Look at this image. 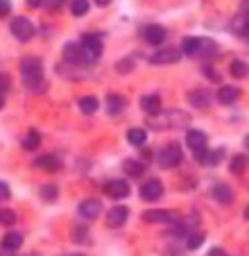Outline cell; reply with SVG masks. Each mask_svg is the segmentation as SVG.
I'll use <instances>...</instances> for the list:
<instances>
[{
	"label": "cell",
	"mask_w": 249,
	"mask_h": 256,
	"mask_svg": "<svg viewBox=\"0 0 249 256\" xmlns=\"http://www.w3.org/2000/svg\"><path fill=\"white\" fill-rule=\"evenodd\" d=\"M127 140H130L134 148H140V145L148 143V132H145L143 127H132V130L127 132Z\"/></svg>",
	"instance_id": "obj_23"
},
{
	"label": "cell",
	"mask_w": 249,
	"mask_h": 256,
	"mask_svg": "<svg viewBox=\"0 0 249 256\" xmlns=\"http://www.w3.org/2000/svg\"><path fill=\"white\" fill-rule=\"evenodd\" d=\"M10 10H12L10 0H0V18H2V16H7V14H10Z\"/></svg>",
	"instance_id": "obj_38"
},
{
	"label": "cell",
	"mask_w": 249,
	"mask_h": 256,
	"mask_svg": "<svg viewBox=\"0 0 249 256\" xmlns=\"http://www.w3.org/2000/svg\"><path fill=\"white\" fill-rule=\"evenodd\" d=\"M182 52L192 59H208L218 54V44L211 39H204V36H186L182 41Z\"/></svg>",
	"instance_id": "obj_3"
},
{
	"label": "cell",
	"mask_w": 249,
	"mask_h": 256,
	"mask_svg": "<svg viewBox=\"0 0 249 256\" xmlns=\"http://www.w3.org/2000/svg\"><path fill=\"white\" fill-rule=\"evenodd\" d=\"M64 59H66V64H70V66H77V68H88L93 64V57L84 48H82L80 44L64 46Z\"/></svg>",
	"instance_id": "obj_4"
},
{
	"label": "cell",
	"mask_w": 249,
	"mask_h": 256,
	"mask_svg": "<svg viewBox=\"0 0 249 256\" xmlns=\"http://www.w3.org/2000/svg\"><path fill=\"white\" fill-rule=\"evenodd\" d=\"M213 100V93L208 88H195V91L188 93V102H190L195 109H206Z\"/></svg>",
	"instance_id": "obj_14"
},
{
	"label": "cell",
	"mask_w": 249,
	"mask_h": 256,
	"mask_svg": "<svg viewBox=\"0 0 249 256\" xmlns=\"http://www.w3.org/2000/svg\"><path fill=\"white\" fill-rule=\"evenodd\" d=\"M104 193L114 200H122L130 195V184L124 179H111V182L104 184Z\"/></svg>",
	"instance_id": "obj_11"
},
{
	"label": "cell",
	"mask_w": 249,
	"mask_h": 256,
	"mask_svg": "<svg viewBox=\"0 0 249 256\" xmlns=\"http://www.w3.org/2000/svg\"><path fill=\"white\" fill-rule=\"evenodd\" d=\"M75 238L80 242H84V240H88V232H86V227H77V234H75Z\"/></svg>",
	"instance_id": "obj_37"
},
{
	"label": "cell",
	"mask_w": 249,
	"mask_h": 256,
	"mask_svg": "<svg viewBox=\"0 0 249 256\" xmlns=\"http://www.w3.org/2000/svg\"><path fill=\"white\" fill-rule=\"evenodd\" d=\"M70 12H72V16H84L88 12V0H72Z\"/></svg>",
	"instance_id": "obj_32"
},
{
	"label": "cell",
	"mask_w": 249,
	"mask_h": 256,
	"mask_svg": "<svg viewBox=\"0 0 249 256\" xmlns=\"http://www.w3.org/2000/svg\"><path fill=\"white\" fill-rule=\"evenodd\" d=\"M30 256H36V254H30Z\"/></svg>",
	"instance_id": "obj_45"
},
{
	"label": "cell",
	"mask_w": 249,
	"mask_h": 256,
	"mask_svg": "<svg viewBox=\"0 0 249 256\" xmlns=\"http://www.w3.org/2000/svg\"><path fill=\"white\" fill-rule=\"evenodd\" d=\"M122 170L127 174H130V177H143V172H145V166L140 164V161H136V159H124L122 161Z\"/></svg>",
	"instance_id": "obj_24"
},
{
	"label": "cell",
	"mask_w": 249,
	"mask_h": 256,
	"mask_svg": "<svg viewBox=\"0 0 249 256\" xmlns=\"http://www.w3.org/2000/svg\"><path fill=\"white\" fill-rule=\"evenodd\" d=\"M143 220L145 222H152V224H166V222H174V213L161 211V208H152V211L143 213Z\"/></svg>",
	"instance_id": "obj_16"
},
{
	"label": "cell",
	"mask_w": 249,
	"mask_h": 256,
	"mask_svg": "<svg viewBox=\"0 0 249 256\" xmlns=\"http://www.w3.org/2000/svg\"><path fill=\"white\" fill-rule=\"evenodd\" d=\"M10 28H12V34H14L18 41H30L34 36V25H32V20L25 18V16H16Z\"/></svg>",
	"instance_id": "obj_6"
},
{
	"label": "cell",
	"mask_w": 249,
	"mask_h": 256,
	"mask_svg": "<svg viewBox=\"0 0 249 256\" xmlns=\"http://www.w3.org/2000/svg\"><path fill=\"white\" fill-rule=\"evenodd\" d=\"M116 70H118V72H130V70H134V62H132V59H120V62L116 64Z\"/></svg>",
	"instance_id": "obj_34"
},
{
	"label": "cell",
	"mask_w": 249,
	"mask_h": 256,
	"mask_svg": "<svg viewBox=\"0 0 249 256\" xmlns=\"http://www.w3.org/2000/svg\"><path fill=\"white\" fill-rule=\"evenodd\" d=\"M10 186L5 184V182H0V202H5V200H10Z\"/></svg>",
	"instance_id": "obj_36"
},
{
	"label": "cell",
	"mask_w": 249,
	"mask_h": 256,
	"mask_svg": "<svg viewBox=\"0 0 249 256\" xmlns=\"http://www.w3.org/2000/svg\"><path fill=\"white\" fill-rule=\"evenodd\" d=\"M156 161H158V166H161V168H166V170L177 168V166L182 164V148H179L177 143L163 145L161 150H158Z\"/></svg>",
	"instance_id": "obj_5"
},
{
	"label": "cell",
	"mask_w": 249,
	"mask_h": 256,
	"mask_svg": "<svg viewBox=\"0 0 249 256\" xmlns=\"http://www.w3.org/2000/svg\"><path fill=\"white\" fill-rule=\"evenodd\" d=\"M57 186H44V188H41V198L46 200V202H54V200H57Z\"/></svg>",
	"instance_id": "obj_33"
},
{
	"label": "cell",
	"mask_w": 249,
	"mask_h": 256,
	"mask_svg": "<svg viewBox=\"0 0 249 256\" xmlns=\"http://www.w3.org/2000/svg\"><path fill=\"white\" fill-rule=\"evenodd\" d=\"M161 195H163V184L158 179H148V182L140 186V198H143L145 202H156Z\"/></svg>",
	"instance_id": "obj_10"
},
{
	"label": "cell",
	"mask_w": 249,
	"mask_h": 256,
	"mask_svg": "<svg viewBox=\"0 0 249 256\" xmlns=\"http://www.w3.org/2000/svg\"><path fill=\"white\" fill-rule=\"evenodd\" d=\"M140 109L148 116H154L156 112H161V98L158 96H143L140 98Z\"/></svg>",
	"instance_id": "obj_20"
},
{
	"label": "cell",
	"mask_w": 249,
	"mask_h": 256,
	"mask_svg": "<svg viewBox=\"0 0 249 256\" xmlns=\"http://www.w3.org/2000/svg\"><path fill=\"white\" fill-rule=\"evenodd\" d=\"M244 154H236L234 159H231V164H229V168H231V172L234 174H242L244 172Z\"/></svg>",
	"instance_id": "obj_31"
},
{
	"label": "cell",
	"mask_w": 249,
	"mask_h": 256,
	"mask_svg": "<svg viewBox=\"0 0 249 256\" xmlns=\"http://www.w3.org/2000/svg\"><path fill=\"white\" fill-rule=\"evenodd\" d=\"M208 256H226V252L220 250V247H213V250L208 252Z\"/></svg>",
	"instance_id": "obj_40"
},
{
	"label": "cell",
	"mask_w": 249,
	"mask_h": 256,
	"mask_svg": "<svg viewBox=\"0 0 249 256\" xmlns=\"http://www.w3.org/2000/svg\"><path fill=\"white\" fill-rule=\"evenodd\" d=\"M186 143L192 152H200V150H206L208 145V136L204 134L202 130H188L186 132Z\"/></svg>",
	"instance_id": "obj_13"
},
{
	"label": "cell",
	"mask_w": 249,
	"mask_h": 256,
	"mask_svg": "<svg viewBox=\"0 0 249 256\" xmlns=\"http://www.w3.org/2000/svg\"><path fill=\"white\" fill-rule=\"evenodd\" d=\"M166 28H161V25H145L143 28V39L148 41L150 46H163V41H166Z\"/></svg>",
	"instance_id": "obj_12"
},
{
	"label": "cell",
	"mask_w": 249,
	"mask_h": 256,
	"mask_svg": "<svg viewBox=\"0 0 249 256\" xmlns=\"http://www.w3.org/2000/svg\"><path fill=\"white\" fill-rule=\"evenodd\" d=\"M10 91V75H5V72H0V93Z\"/></svg>",
	"instance_id": "obj_35"
},
{
	"label": "cell",
	"mask_w": 249,
	"mask_h": 256,
	"mask_svg": "<svg viewBox=\"0 0 249 256\" xmlns=\"http://www.w3.org/2000/svg\"><path fill=\"white\" fill-rule=\"evenodd\" d=\"M0 224H2V227H12V224H16V213L12 211V208L0 206Z\"/></svg>",
	"instance_id": "obj_29"
},
{
	"label": "cell",
	"mask_w": 249,
	"mask_h": 256,
	"mask_svg": "<svg viewBox=\"0 0 249 256\" xmlns=\"http://www.w3.org/2000/svg\"><path fill=\"white\" fill-rule=\"evenodd\" d=\"M20 78H23L25 86L32 91H41L46 86V78H44V64L38 57H28L20 64Z\"/></svg>",
	"instance_id": "obj_2"
},
{
	"label": "cell",
	"mask_w": 249,
	"mask_h": 256,
	"mask_svg": "<svg viewBox=\"0 0 249 256\" xmlns=\"http://www.w3.org/2000/svg\"><path fill=\"white\" fill-rule=\"evenodd\" d=\"M182 59V50L179 48H161L150 57V62L154 66H170V64H177Z\"/></svg>",
	"instance_id": "obj_7"
},
{
	"label": "cell",
	"mask_w": 249,
	"mask_h": 256,
	"mask_svg": "<svg viewBox=\"0 0 249 256\" xmlns=\"http://www.w3.org/2000/svg\"><path fill=\"white\" fill-rule=\"evenodd\" d=\"M204 232H195V234H190L188 236V240H186V247L188 250H200L202 247V242H204Z\"/></svg>",
	"instance_id": "obj_30"
},
{
	"label": "cell",
	"mask_w": 249,
	"mask_h": 256,
	"mask_svg": "<svg viewBox=\"0 0 249 256\" xmlns=\"http://www.w3.org/2000/svg\"><path fill=\"white\" fill-rule=\"evenodd\" d=\"M2 106H5V96L0 93V109H2Z\"/></svg>",
	"instance_id": "obj_43"
},
{
	"label": "cell",
	"mask_w": 249,
	"mask_h": 256,
	"mask_svg": "<svg viewBox=\"0 0 249 256\" xmlns=\"http://www.w3.org/2000/svg\"><path fill=\"white\" fill-rule=\"evenodd\" d=\"M211 193H213V198H216L220 204H224V206L234 202V190H231L226 184H216Z\"/></svg>",
	"instance_id": "obj_21"
},
{
	"label": "cell",
	"mask_w": 249,
	"mask_h": 256,
	"mask_svg": "<svg viewBox=\"0 0 249 256\" xmlns=\"http://www.w3.org/2000/svg\"><path fill=\"white\" fill-rule=\"evenodd\" d=\"M38 145H41V134H38L36 130H30L28 134L23 136V150L32 152V150H36Z\"/></svg>",
	"instance_id": "obj_25"
},
{
	"label": "cell",
	"mask_w": 249,
	"mask_h": 256,
	"mask_svg": "<svg viewBox=\"0 0 249 256\" xmlns=\"http://www.w3.org/2000/svg\"><path fill=\"white\" fill-rule=\"evenodd\" d=\"M124 106H127V100H124L122 96H109V98H106V112H109L111 116L122 114Z\"/></svg>",
	"instance_id": "obj_22"
},
{
	"label": "cell",
	"mask_w": 249,
	"mask_h": 256,
	"mask_svg": "<svg viewBox=\"0 0 249 256\" xmlns=\"http://www.w3.org/2000/svg\"><path fill=\"white\" fill-rule=\"evenodd\" d=\"M247 25H249V20H247V14H244V12H240V14L231 20V30H234L236 34H240V36L247 34Z\"/></svg>",
	"instance_id": "obj_27"
},
{
	"label": "cell",
	"mask_w": 249,
	"mask_h": 256,
	"mask_svg": "<svg viewBox=\"0 0 249 256\" xmlns=\"http://www.w3.org/2000/svg\"><path fill=\"white\" fill-rule=\"evenodd\" d=\"M98 106H100L98 98H93V96H84V98H80V109H82V114L91 116V114H96V112H98Z\"/></svg>",
	"instance_id": "obj_26"
},
{
	"label": "cell",
	"mask_w": 249,
	"mask_h": 256,
	"mask_svg": "<svg viewBox=\"0 0 249 256\" xmlns=\"http://www.w3.org/2000/svg\"><path fill=\"white\" fill-rule=\"evenodd\" d=\"M204 72H206V75H208V78H211V80H216V82H220V75H218V70H211V68L206 66V68H204Z\"/></svg>",
	"instance_id": "obj_39"
},
{
	"label": "cell",
	"mask_w": 249,
	"mask_h": 256,
	"mask_svg": "<svg viewBox=\"0 0 249 256\" xmlns=\"http://www.w3.org/2000/svg\"><path fill=\"white\" fill-rule=\"evenodd\" d=\"M82 48L86 50L93 59L100 57V54H102V39H100V34H84V36H82Z\"/></svg>",
	"instance_id": "obj_15"
},
{
	"label": "cell",
	"mask_w": 249,
	"mask_h": 256,
	"mask_svg": "<svg viewBox=\"0 0 249 256\" xmlns=\"http://www.w3.org/2000/svg\"><path fill=\"white\" fill-rule=\"evenodd\" d=\"M77 211H80V216L84 218V220L91 222V220H96V218L102 213V202L96 198H86L80 202V208H77Z\"/></svg>",
	"instance_id": "obj_8"
},
{
	"label": "cell",
	"mask_w": 249,
	"mask_h": 256,
	"mask_svg": "<svg viewBox=\"0 0 249 256\" xmlns=\"http://www.w3.org/2000/svg\"><path fill=\"white\" fill-rule=\"evenodd\" d=\"M34 166H36V168H44L46 172H57V170H62V159H59L57 154H44L34 161Z\"/></svg>",
	"instance_id": "obj_17"
},
{
	"label": "cell",
	"mask_w": 249,
	"mask_h": 256,
	"mask_svg": "<svg viewBox=\"0 0 249 256\" xmlns=\"http://www.w3.org/2000/svg\"><path fill=\"white\" fill-rule=\"evenodd\" d=\"M218 100L222 102V104H234V102L240 100V88L238 86H222L220 91H218Z\"/></svg>",
	"instance_id": "obj_19"
},
{
	"label": "cell",
	"mask_w": 249,
	"mask_h": 256,
	"mask_svg": "<svg viewBox=\"0 0 249 256\" xmlns=\"http://www.w3.org/2000/svg\"><path fill=\"white\" fill-rule=\"evenodd\" d=\"M41 2H44V0H28V5H32V7H38Z\"/></svg>",
	"instance_id": "obj_41"
},
{
	"label": "cell",
	"mask_w": 249,
	"mask_h": 256,
	"mask_svg": "<svg viewBox=\"0 0 249 256\" xmlns=\"http://www.w3.org/2000/svg\"><path fill=\"white\" fill-rule=\"evenodd\" d=\"M96 2H98V5H100V7H104V5H109L111 0H96Z\"/></svg>",
	"instance_id": "obj_42"
},
{
	"label": "cell",
	"mask_w": 249,
	"mask_h": 256,
	"mask_svg": "<svg viewBox=\"0 0 249 256\" xmlns=\"http://www.w3.org/2000/svg\"><path fill=\"white\" fill-rule=\"evenodd\" d=\"M68 256H82V254H68Z\"/></svg>",
	"instance_id": "obj_44"
},
{
	"label": "cell",
	"mask_w": 249,
	"mask_h": 256,
	"mask_svg": "<svg viewBox=\"0 0 249 256\" xmlns=\"http://www.w3.org/2000/svg\"><path fill=\"white\" fill-rule=\"evenodd\" d=\"M190 122V116L182 109H170V112H156L148 118V127L152 130H182Z\"/></svg>",
	"instance_id": "obj_1"
},
{
	"label": "cell",
	"mask_w": 249,
	"mask_h": 256,
	"mask_svg": "<svg viewBox=\"0 0 249 256\" xmlns=\"http://www.w3.org/2000/svg\"><path fill=\"white\" fill-rule=\"evenodd\" d=\"M229 72H231V78L242 80L244 75H247V64H244L242 59H234V62L229 64Z\"/></svg>",
	"instance_id": "obj_28"
},
{
	"label": "cell",
	"mask_w": 249,
	"mask_h": 256,
	"mask_svg": "<svg viewBox=\"0 0 249 256\" xmlns=\"http://www.w3.org/2000/svg\"><path fill=\"white\" fill-rule=\"evenodd\" d=\"M127 218H130V208L122 206V204H118V206L109 208V213H106L104 220H106V227L118 229V227H122V224L127 222Z\"/></svg>",
	"instance_id": "obj_9"
},
{
	"label": "cell",
	"mask_w": 249,
	"mask_h": 256,
	"mask_svg": "<svg viewBox=\"0 0 249 256\" xmlns=\"http://www.w3.org/2000/svg\"><path fill=\"white\" fill-rule=\"evenodd\" d=\"M20 245H23V234L18 232H10L2 236V240H0V247L7 252H18Z\"/></svg>",
	"instance_id": "obj_18"
}]
</instances>
